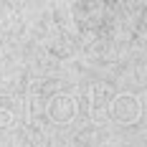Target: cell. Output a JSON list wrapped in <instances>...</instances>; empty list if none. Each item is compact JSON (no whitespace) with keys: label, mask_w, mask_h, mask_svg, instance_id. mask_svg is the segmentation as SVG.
<instances>
[{"label":"cell","mask_w":147,"mask_h":147,"mask_svg":"<svg viewBox=\"0 0 147 147\" xmlns=\"http://www.w3.org/2000/svg\"><path fill=\"white\" fill-rule=\"evenodd\" d=\"M74 114H76V102L69 94L51 96V102H48V119H53V122H69V119H74Z\"/></svg>","instance_id":"obj_1"},{"label":"cell","mask_w":147,"mask_h":147,"mask_svg":"<svg viewBox=\"0 0 147 147\" xmlns=\"http://www.w3.org/2000/svg\"><path fill=\"white\" fill-rule=\"evenodd\" d=\"M109 109H112V114H114L119 122H134V119L140 117V104H137V99H132V96H117Z\"/></svg>","instance_id":"obj_2"}]
</instances>
